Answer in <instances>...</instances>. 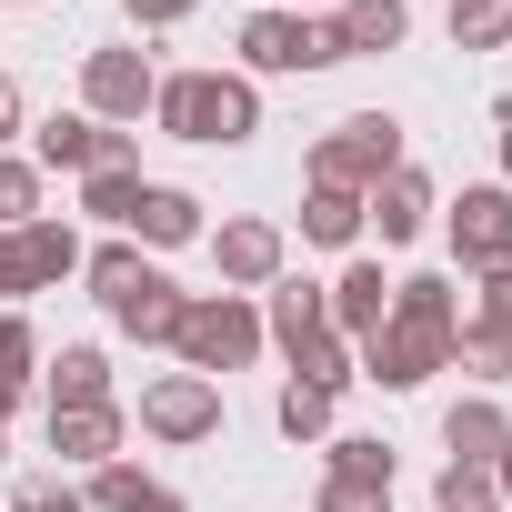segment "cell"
<instances>
[{"label": "cell", "instance_id": "26", "mask_svg": "<svg viewBox=\"0 0 512 512\" xmlns=\"http://www.w3.org/2000/svg\"><path fill=\"white\" fill-rule=\"evenodd\" d=\"M292 372H302L312 392H342V382H352V352H342V332H312V342L292 352Z\"/></svg>", "mask_w": 512, "mask_h": 512}, {"label": "cell", "instance_id": "33", "mask_svg": "<svg viewBox=\"0 0 512 512\" xmlns=\"http://www.w3.org/2000/svg\"><path fill=\"white\" fill-rule=\"evenodd\" d=\"M21 512H91V502H81L71 482H31V492H21Z\"/></svg>", "mask_w": 512, "mask_h": 512}, {"label": "cell", "instance_id": "13", "mask_svg": "<svg viewBox=\"0 0 512 512\" xmlns=\"http://www.w3.org/2000/svg\"><path fill=\"white\" fill-rule=\"evenodd\" d=\"M382 312H392V282H382V262H352V272L322 292V322H332L342 342H372V332H382Z\"/></svg>", "mask_w": 512, "mask_h": 512}, {"label": "cell", "instance_id": "30", "mask_svg": "<svg viewBox=\"0 0 512 512\" xmlns=\"http://www.w3.org/2000/svg\"><path fill=\"white\" fill-rule=\"evenodd\" d=\"M141 492H151V482H141V462H101L81 502H101V512H141Z\"/></svg>", "mask_w": 512, "mask_h": 512}, {"label": "cell", "instance_id": "10", "mask_svg": "<svg viewBox=\"0 0 512 512\" xmlns=\"http://www.w3.org/2000/svg\"><path fill=\"white\" fill-rule=\"evenodd\" d=\"M141 432H161V442H201V432H221V382H201V372L151 382V392H141Z\"/></svg>", "mask_w": 512, "mask_h": 512}, {"label": "cell", "instance_id": "2", "mask_svg": "<svg viewBox=\"0 0 512 512\" xmlns=\"http://www.w3.org/2000/svg\"><path fill=\"white\" fill-rule=\"evenodd\" d=\"M151 111H161L171 141H251L262 131V91H251L241 71H171L151 91Z\"/></svg>", "mask_w": 512, "mask_h": 512}, {"label": "cell", "instance_id": "38", "mask_svg": "<svg viewBox=\"0 0 512 512\" xmlns=\"http://www.w3.org/2000/svg\"><path fill=\"white\" fill-rule=\"evenodd\" d=\"M502 171H512V101H502Z\"/></svg>", "mask_w": 512, "mask_h": 512}, {"label": "cell", "instance_id": "34", "mask_svg": "<svg viewBox=\"0 0 512 512\" xmlns=\"http://www.w3.org/2000/svg\"><path fill=\"white\" fill-rule=\"evenodd\" d=\"M181 11H191V0H131V21H141V31H171Z\"/></svg>", "mask_w": 512, "mask_h": 512}, {"label": "cell", "instance_id": "28", "mask_svg": "<svg viewBox=\"0 0 512 512\" xmlns=\"http://www.w3.org/2000/svg\"><path fill=\"white\" fill-rule=\"evenodd\" d=\"M21 221H41V171L0 161V231H21Z\"/></svg>", "mask_w": 512, "mask_h": 512}, {"label": "cell", "instance_id": "16", "mask_svg": "<svg viewBox=\"0 0 512 512\" xmlns=\"http://www.w3.org/2000/svg\"><path fill=\"white\" fill-rule=\"evenodd\" d=\"M362 221H382V241H412L422 221H432V181L402 161L392 181H372V201H362Z\"/></svg>", "mask_w": 512, "mask_h": 512}, {"label": "cell", "instance_id": "18", "mask_svg": "<svg viewBox=\"0 0 512 512\" xmlns=\"http://www.w3.org/2000/svg\"><path fill=\"white\" fill-rule=\"evenodd\" d=\"M131 231H141V241H161V251H171V241H201V201H191V191H161V181H141V211H131Z\"/></svg>", "mask_w": 512, "mask_h": 512}, {"label": "cell", "instance_id": "15", "mask_svg": "<svg viewBox=\"0 0 512 512\" xmlns=\"http://www.w3.org/2000/svg\"><path fill=\"white\" fill-rule=\"evenodd\" d=\"M442 442H452V462H502V442H512V412L492 402V392H472V402H452V422H442Z\"/></svg>", "mask_w": 512, "mask_h": 512}, {"label": "cell", "instance_id": "21", "mask_svg": "<svg viewBox=\"0 0 512 512\" xmlns=\"http://www.w3.org/2000/svg\"><path fill=\"white\" fill-rule=\"evenodd\" d=\"M312 332H332V322H322V292H312V282H272V342L302 352Z\"/></svg>", "mask_w": 512, "mask_h": 512}, {"label": "cell", "instance_id": "11", "mask_svg": "<svg viewBox=\"0 0 512 512\" xmlns=\"http://www.w3.org/2000/svg\"><path fill=\"white\" fill-rule=\"evenodd\" d=\"M151 91H161V81H151L141 51H91V61H81V101H91V121H141Z\"/></svg>", "mask_w": 512, "mask_h": 512}, {"label": "cell", "instance_id": "17", "mask_svg": "<svg viewBox=\"0 0 512 512\" xmlns=\"http://www.w3.org/2000/svg\"><path fill=\"white\" fill-rule=\"evenodd\" d=\"M402 31H412V11H402V0H342V11H332L342 61H352V51H402Z\"/></svg>", "mask_w": 512, "mask_h": 512}, {"label": "cell", "instance_id": "36", "mask_svg": "<svg viewBox=\"0 0 512 512\" xmlns=\"http://www.w3.org/2000/svg\"><path fill=\"white\" fill-rule=\"evenodd\" d=\"M141 512H181V502H171V492H161V482H151V492H141Z\"/></svg>", "mask_w": 512, "mask_h": 512}, {"label": "cell", "instance_id": "25", "mask_svg": "<svg viewBox=\"0 0 512 512\" xmlns=\"http://www.w3.org/2000/svg\"><path fill=\"white\" fill-rule=\"evenodd\" d=\"M31 362H41V342H31V322L11 312V322H0V412L31 392Z\"/></svg>", "mask_w": 512, "mask_h": 512}, {"label": "cell", "instance_id": "29", "mask_svg": "<svg viewBox=\"0 0 512 512\" xmlns=\"http://www.w3.org/2000/svg\"><path fill=\"white\" fill-rule=\"evenodd\" d=\"M332 472H342V482H382V492H392V442H362V432H352V442H332Z\"/></svg>", "mask_w": 512, "mask_h": 512}, {"label": "cell", "instance_id": "7", "mask_svg": "<svg viewBox=\"0 0 512 512\" xmlns=\"http://www.w3.org/2000/svg\"><path fill=\"white\" fill-rule=\"evenodd\" d=\"M61 272H81L71 221H21V231H0V302H21V292H41V282H61Z\"/></svg>", "mask_w": 512, "mask_h": 512}, {"label": "cell", "instance_id": "32", "mask_svg": "<svg viewBox=\"0 0 512 512\" xmlns=\"http://www.w3.org/2000/svg\"><path fill=\"white\" fill-rule=\"evenodd\" d=\"M382 502H392V492H382V482H342V472H332V482H322V502H312V512H382Z\"/></svg>", "mask_w": 512, "mask_h": 512}, {"label": "cell", "instance_id": "20", "mask_svg": "<svg viewBox=\"0 0 512 512\" xmlns=\"http://www.w3.org/2000/svg\"><path fill=\"white\" fill-rule=\"evenodd\" d=\"M302 241L352 251V241H362V201H352V191H312V201H302Z\"/></svg>", "mask_w": 512, "mask_h": 512}, {"label": "cell", "instance_id": "23", "mask_svg": "<svg viewBox=\"0 0 512 512\" xmlns=\"http://www.w3.org/2000/svg\"><path fill=\"white\" fill-rule=\"evenodd\" d=\"M512 41V0H452V51H502Z\"/></svg>", "mask_w": 512, "mask_h": 512}, {"label": "cell", "instance_id": "6", "mask_svg": "<svg viewBox=\"0 0 512 512\" xmlns=\"http://www.w3.org/2000/svg\"><path fill=\"white\" fill-rule=\"evenodd\" d=\"M241 61L251 71H322V61H342V41H332V21H302V11H251Z\"/></svg>", "mask_w": 512, "mask_h": 512}, {"label": "cell", "instance_id": "3", "mask_svg": "<svg viewBox=\"0 0 512 512\" xmlns=\"http://www.w3.org/2000/svg\"><path fill=\"white\" fill-rule=\"evenodd\" d=\"M392 171H402V121H392V111H352V121H332L322 151H312V191L372 201V181H392Z\"/></svg>", "mask_w": 512, "mask_h": 512}, {"label": "cell", "instance_id": "8", "mask_svg": "<svg viewBox=\"0 0 512 512\" xmlns=\"http://www.w3.org/2000/svg\"><path fill=\"white\" fill-rule=\"evenodd\" d=\"M452 362H462L472 382H512V272H482V302L462 312Z\"/></svg>", "mask_w": 512, "mask_h": 512}, {"label": "cell", "instance_id": "40", "mask_svg": "<svg viewBox=\"0 0 512 512\" xmlns=\"http://www.w3.org/2000/svg\"><path fill=\"white\" fill-rule=\"evenodd\" d=\"M262 11H272V0H262Z\"/></svg>", "mask_w": 512, "mask_h": 512}, {"label": "cell", "instance_id": "14", "mask_svg": "<svg viewBox=\"0 0 512 512\" xmlns=\"http://www.w3.org/2000/svg\"><path fill=\"white\" fill-rule=\"evenodd\" d=\"M51 452H61V462H91V472H101V462H121V412H111V402L51 412Z\"/></svg>", "mask_w": 512, "mask_h": 512}, {"label": "cell", "instance_id": "27", "mask_svg": "<svg viewBox=\"0 0 512 512\" xmlns=\"http://www.w3.org/2000/svg\"><path fill=\"white\" fill-rule=\"evenodd\" d=\"M282 432H292V442H322V432H332V392L282 382Z\"/></svg>", "mask_w": 512, "mask_h": 512}, {"label": "cell", "instance_id": "1", "mask_svg": "<svg viewBox=\"0 0 512 512\" xmlns=\"http://www.w3.org/2000/svg\"><path fill=\"white\" fill-rule=\"evenodd\" d=\"M452 342H462V302H452V282H392V312H382V332L362 342V382H382V392H412V382H432V372H452Z\"/></svg>", "mask_w": 512, "mask_h": 512}, {"label": "cell", "instance_id": "4", "mask_svg": "<svg viewBox=\"0 0 512 512\" xmlns=\"http://www.w3.org/2000/svg\"><path fill=\"white\" fill-rule=\"evenodd\" d=\"M91 292L111 302V322H121L131 342H171V332H181V292L141 262V251H121V241L91 251Z\"/></svg>", "mask_w": 512, "mask_h": 512}, {"label": "cell", "instance_id": "35", "mask_svg": "<svg viewBox=\"0 0 512 512\" xmlns=\"http://www.w3.org/2000/svg\"><path fill=\"white\" fill-rule=\"evenodd\" d=\"M11 131H21V81L0 71V141H11Z\"/></svg>", "mask_w": 512, "mask_h": 512}, {"label": "cell", "instance_id": "31", "mask_svg": "<svg viewBox=\"0 0 512 512\" xmlns=\"http://www.w3.org/2000/svg\"><path fill=\"white\" fill-rule=\"evenodd\" d=\"M492 492H502V482H492V472H482V462H452V472H442V492H432V502H442V512H492Z\"/></svg>", "mask_w": 512, "mask_h": 512}, {"label": "cell", "instance_id": "37", "mask_svg": "<svg viewBox=\"0 0 512 512\" xmlns=\"http://www.w3.org/2000/svg\"><path fill=\"white\" fill-rule=\"evenodd\" d=\"M492 482H502V502H512V442H502V462H492Z\"/></svg>", "mask_w": 512, "mask_h": 512}, {"label": "cell", "instance_id": "19", "mask_svg": "<svg viewBox=\"0 0 512 512\" xmlns=\"http://www.w3.org/2000/svg\"><path fill=\"white\" fill-rule=\"evenodd\" d=\"M31 151H41V171H91V151H101V121H81V111H51V121L31 131Z\"/></svg>", "mask_w": 512, "mask_h": 512}, {"label": "cell", "instance_id": "24", "mask_svg": "<svg viewBox=\"0 0 512 512\" xmlns=\"http://www.w3.org/2000/svg\"><path fill=\"white\" fill-rule=\"evenodd\" d=\"M81 211L131 231V211H141V171H81Z\"/></svg>", "mask_w": 512, "mask_h": 512}, {"label": "cell", "instance_id": "22", "mask_svg": "<svg viewBox=\"0 0 512 512\" xmlns=\"http://www.w3.org/2000/svg\"><path fill=\"white\" fill-rule=\"evenodd\" d=\"M81 402H111V362L91 342H71L61 352V382H51V412H81Z\"/></svg>", "mask_w": 512, "mask_h": 512}, {"label": "cell", "instance_id": "39", "mask_svg": "<svg viewBox=\"0 0 512 512\" xmlns=\"http://www.w3.org/2000/svg\"><path fill=\"white\" fill-rule=\"evenodd\" d=\"M0 462H11V442H0Z\"/></svg>", "mask_w": 512, "mask_h": 512}, {"label": "cell", "instance_id": "12", "mask_svg": "<svg viewBox=\"0 0 512 512\" xmlns=\"http://www.w3.org/2000/svg\"><path fill=\"white\" fill-rule=\"evenodd\" d=\"M211 262H221V282H241V292H272V282H282V231H272V221H221Z\"/></svg>", "mask_w": 512, "mask_h": 512}, {"label": "cell", "instance_id": "5", "mask_svg": "<svg viewBox=\"0 0 512 512\" xmlns=\"http://www.w3.org/2000/svg\"><path fill=\"white\" fill-rule=\"evenodd\" d=\"M171 352H181L201 382H221V372H241L251 352H262V312H251L241 292H201V302H181V332H171Z\"/></svg>", "mask_w": 512, "mask_h": 512}, {"label": "cell", "instance_id": "9", "mask_svg": "<svg viewBox=\"0 0 512 512\" xmlns=\"http://www.w3.org/2000/svg\"><path fill=\"white\" fill-rule=\"evenodd\" d=\"M452 262L482 282V272H512V191L502 181H482V191H462V211H452Z\"/></svg>", "mask_w": 512, "mask_h": 512}]
</instances>
